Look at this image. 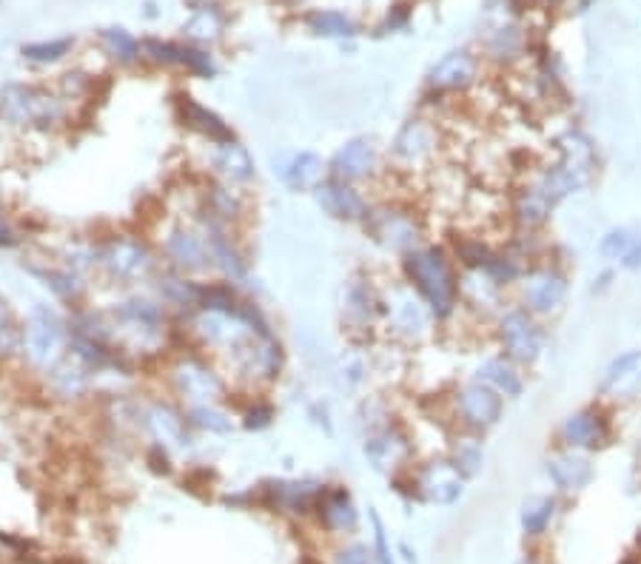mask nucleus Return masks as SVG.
<instances>
[{"mask_svg":"<svg viewBox=\"0 0 641 564\" xmlns=\"http://www.w3.org/2000/svg\"><path fill=\"white\" fill-rule=\"evenodd\" d=\"M405 268H407V277H411L414 285L422 291V297L431 302L433 314L436 316L450 314V308H454L456 302V282L442 251L436 249L411 251L405 259Z\"/></svg>","mask_w":641,"mask_h":564,"instance_id":"nucleus-1","label":"nucleus"},{"mask_svg":"<svg viewBox=\"0 0 641 564\" xmlns=\"http://www.w3.org/2000/svg\"><path fill=\"white\" fill-rule=\"evenodd\" d=\"M194 331L200 339L211 345L217 351L237 354L245 348L257 334H266V325H254L251 314H242L240 308L234 311H220V308H202L194 316Z\"/></svg>","mask_w":641,"mask_h":564,"instance_id":"nucleus-2","label":"nucleus"},{"mask_svg":"<svg viewBox=\"0 0 641 564\" xmlns=\"http://www.w3.org/2000/svg\"><path fill=\"white\" fill-rule=\"evenodd\" d=\"M0 118L12 126H49L61 118V106L35 86L9 83L0 89Z\"/></svg>","mask_w":641,"mask_h":564,"instance_id":"nucleus-3","label":"nucleus"},{"mask_svg":"<svg viewBox=\"0 0 641 564\" xmlns=\"http://www.w3.org/2000/svg\"><path fill=\"white\" fill-rule=\"evenodd\" d=\"M63 328L61 323L46 308H37L32 316H29L26 334H23V345L26 354L35 365L40 368H52L54 363L63 359Z\"/></svg>","mask_w":641,"mask_h":564,"instance_id":"nucleus-4","label":"nucleus"},{"mask_svg":"<svg viewBox=\"0 0 641 564\" xmlns=\"http://www.w3.org/2000/svg\"><path fill=\"white\" fill-rule=\"evenodd\" d=\"M100 263L106 266V271L114 280L135 282L152 271L154 259H152V251L145 249L140 240H114L106 245L103 254H100Z\"/></svg>","mask_w":641,"mask_h":564,"instance_id":"nucleus-5","label":"nucleus"},{"mask_svg":"<svg viewBox=\"0 0 641 564\" xmlns=\"http://www.w3.org/2000/svg\"><path fill=\"white\" fill-rule=\"evenodd\" d=\"M174 385H177L180 394L194 402V405H211L223 396V380L217 376L209 365L197 363V359H183V363L174 368Z\"/></svg>","mask_w":641,"mask_h":564,"instance_id":"nucleus-6","label":"nucleus"},{"mask_svg":"<svg viewBox=\"0 0 641 564\" xmlns=\"http://www.w3.org/2000/svg\"><path fill=\"white\" fill-rule=\"evenodd\" d=\"M462 479L464 476L459 473L454 462H431V465L419 470L416 487L419 494L433 504H454L464 490Z\"/></svg>","mask_w":641,"mask_h":564,"instance_id":"nucleus-7","label":"nucleus"},{"mask_svg":"<svg viewBox=\"0 0 641 564\" xmlns=\"http://www.w3.org/2000/svg\"><path fill=\"white\" fill-rule=\"evenodd\" d=\"M459 413L471 428H490L502 416V399L493 388L476 382L459 390Z\"/></svg>","mask_w":641,"mask_h":564,"instance_id":"nucleus-8","label":"nucleus"},{"mask_svg":"<svg viewBox=\"0 0 641 564\" xmlns=\"http://www.w3.org/2000/svg\"><path fill=\"white\" fill-rule=\"evenodd\" d=\"M371 234L388 251H411L419 242V225L407 214L380 211L371 223Z\"/></svg>","mask_w":641,"mask_h":564,"instance_id":"nucleus-9","label":"nucleus"},{"mask_svg":"<svg viewBox=\"0 0 641 564\" xmlns=\"http://www.w3.org/2000/svg\"><path fill=\"white\" fill-rule=\"evenodd\" d=\"M316 200H319V206H323L331 217H337V220H362V217H368V206H366V200H362V194L342 180L319 183Z\"/></svg>","mask_w":641,"mask_h":564,"instance_id":"nucleus-10","label":"nucleus"},{"mask_svg":"<svg viewBox=\"0 0 641 564\" xmlns=\"http://www.w3.org/2000/svg\"><path fill=\"white\" fill-rule=\"evenodd\" d=\"M502 339H505L507 354L522 359V363H530V359H536L538 348H542L538 331L528 320V314H524V311H511V314L502 316Z\"/></svg>","mask_w":641,"mask_h":564,"instance_id":"nucleus-11","label":"nucleus"},{"mask_svg":"<svg viewBox=\"0 0 641 564\" xmlns=\"http://www.w3.org/2000/svg\"><path fill=\"white\" fill-rule=\"evenodd\" d=\"M174 106H177V118L183 120L185 128H194V132H200L202 137H209L214 143H228V140H234V132L223 123L220 114H214L211 109L206 106H200L194 97H188V94H177V100H174Z\"/></svg>","mask_w":641,"mask_h":564,"instance_id":"nucleus-12","label":"nucleus"},{"mask_svg":"<svg viewBox=\"0 0 641 564\" xmlns=\"http://www.w3.org/2000/svg\"><path fill=\"white\" fill-rule=\"evenodd\" d=\"M166 254L177 268L183 271H202L211 263V251L209 245L202 242V237H197L194 231L188 228H174L166 237Z\"/></svg>","mask_w":641,"mask_h":564,"instance_id":"nucleus-13","label":"nucleus"},{"mask_svg":"<svg viewBox=\"0 0 641 564\" xmlns=\"http://www.w3.org/2000/svg\"><path fill=\"white\" fill-rule=\"evenodd\" d=\"M325 175L323 157L314 151H297L285 163H280V180L291 192H316Z\"/></svg>","mask_w":641,"mask_h":564,"instance_id":"nucleus-14","label":"nucleus"},{"mask_svg":"<svg viewBox=\"0 0 641 564\" xmlns=\"http://www.w3.org/2000/svg\"><path fill=\"white\" fill-rule=\"evenodd\" d=\"M333 175L342 183H351V180H362L368 177L374 166H376V151H374V143L366 140V137H357L351 143H345V146L337 151L333 157Z\"/></svg>","mask_w":641,"mask_h":564,"instance_id":"nucleus-15","label":"nucleus"},{"mask_svg":"<svg viewBox=\"0 0 641 564\" xmlns=\"http://www.w3.org/2000/svg\"><path fill=\"white\" fill-rule=\"evenodd\" d=\"M145 425L157 437L160 445L168 447H188L192 445V437H188L185 419L171 408V405L154 402L149 411H145Z\"/></svg>","mask_w":641,"mask_h":564,"instance_id":"nucleus-16","label":"nucleus"},{"mask_svg":"<svg viewBox=\"0 0 641 564\" xmlns=\"http://www.w3.org/2000/svg\"><path fill=\"white\" fill-rule=\"evenodd\" d=\"M433 149H436V128L428 126L425 120L405 123L402 132L397 135V143H393V151H397V157L405 163L428 160Z\"/></svg>","mask_w":641,"mask_h":564,"instance_id":"nucleus-17","label":"nucleus"},{"mask_svg":"<svg viewBox=\"0 0 641 564\" xmlns=\"http://www.w3.org/2000/svg\"><path fill=\"white\" fill-rule=\"evenodd\" d=\"M473 78H476V61L468 52H450L431 69V86L445 92L464 89V86L473 83Z\"/></svg>","mask_w":641,"mask_h":564,"instance_id":"nucleus-18","label":"nucleus"},{"mask_svg":"<svg viewBox=\"0 0 641 564\" xmlns=\"http://www.w3.org/2000/svg\"><path fill=\"white\" fill-rule=\"evenodd\" d=\"M407 451H411V445H407L405 433H399L397 428H385L366 442V456L376 470H393L397 465H402Z\"/></svg>","mask_w":641,"mask_h":564,"instance_id":"nucleus-19","label":"nucleus"},{"mask_svg":"<svg viewBox=\"0 0 641 564\" xmlns=\"http://www.w3.org/2000/svg\"><path fill=\"white\" fill-rule=\"evenodd\" d=\"M564 291H567V282L562 274L556 271H538L528 280L524 285V302L538 311V314H547V311H556L564 299Z\"/></svg>","mask_w":641,"mask_h":564,"instance_id":"nucleus-20","label":"nucleus"},{"mask_svg":"<svg viewBox=\"0 0 641 564\" xmlns=\"http://www.w3.org/2000/svg\"><path fill=\"white\" fill-rule=\"evenodd\" d=\"M211 166L231 183H249L254 177V160L251 154L240 146L237 140L217 143V149L211 151Z\"/></svg>","mask_w":641,"mask_h":564,"instance_id":"nucleus-21","label":"nucleus"},{"mask_svg":"<svg viewBox=\"0 0 641 564\" xmlns=\"http://www.w3.org/2000/svg\"><path fill=\"white\" fill-rule=\"evenodd\" d=\"M89 373L92 368L83 363V359H78L75 354L61 359V363H54L49 368V382L54 388V394L57 396H63V399H75L80 396L86 388H89Z\"/></svg>","mask_w":641,"mask_h":564,"instance_id":"nucleus-22","label":"nucleus"},{"mask_svg":"<svg viewBox=\"0 0 641 564\" xmlns=\"http://www.w3.org/2000/svg\"><path fill=\"white\" fill-rule=\"evenodd\" d=\"M390 323L397 331L407 337H419L425 334L431 325V314L425 311V306L407 291H397L393 297V308H390Z\"/></svg>","mask_w":641,"mask_h":564,"instance_id":"nucleus-23","label":"nucleus"},{"mask_svg":"<svg viewBox=\"0 0 641 564\" xmlns=\"http://www.w3.org/2000/svg\"><path fill=\"white\" fill-rule=\"evenodd\" d=\"M118 316L143 339L157 337L160 328H163V311H160V306H154V302H149V299L123 302V306L118 308Z\"/></svg>","mask_w":641,"mask_h":564,"instance_id":"nucleus-24","label":"nucleus"},{"mask_svg":"<svg viewBox=\"0 0 641 564\" xmlns=\"http://www.w3.org/2000/svg\"><path fill=\"white\" fill-rule=\"evenodd\" d=\"M547 473H550V479L556 482V487H562V490H581L593 479L590 462L581 456H573V454L553 456L547 462Z\"/></svg>","mask_w":641,"mask_h":564,"instance_id":"nucleus-25","label":"nucleus"},{"mask_svg":"<svg viewBox=\"0 0 641 564\" xmlns=\"http://www.w3.org/2000/svg\"><path fill=\"white\" fill-rule=\"evenodd\" d=\"M638 385H641V354L633 351V354L619 356L607 371L604 388L613 390L616 396H633Z\"/></svg>","mask_w":641,"mask_h":564,"instance_id":"nucleus-26","label":"nucleus"},{"mask_svg":"<svg viewBox=\"0 0 641 564\" xmlns=\"http://www.w3.org/2000/svg\"><path fill=\"white\" fill-rule=\"evenodd\" d=\"M319 513H323V522L331 530H340V533H351L359 522L354 502L345 490H333V494H328L323 502H319Z\"/></svg>","mask_w":641,"mask_h":564,"instance_id":"nucleus-27","label":"nucleus"},{"mask_svg":"<svg viewBox=\"0 0 641 564\" xmlns=\"http://www.w3.org/2000/svg\"><path fill=\"white\" fill-rule=\"evenodd\" d=\"M564 439L573 447H593L604 439V422L602 416H596L590 411H581L576 416H571L564 422Z\"/></svg>","mask_w":641,"mask_h":564,"instance_id":"nucleus-28","label":"nucleus"},{"mask_svg":"<svg viewBox=\"0 0 641 564\" xmlns=\"http://www.w3.org/2000/svg\"><path fill=\"white\" fill-rule=\"evenodd\" d=\"M209 251H211V259H217V263L223 266V271L228 274L231 280H242L245 277V263H242V257L234 251V245H231V240L226 237V231L211 223L209 225Z\"/></svg>","mask_w":641,"mask_h":564,"instance_id":"nucleus-29","label":"nucleus"},{"mask_svg":"<svg viewBox=\"0 0 641 564\" xmlns=\"http://www.w3.org/2000/svg\"><path fill=\"white\" fill-rule=\"evenodd\" d=\"M223 12L217 6H200L194 9L192 18L185 20L183 32L188 40H197V43H209V40H217L223 32Z\"/></svg>","mask_w":641,"mask_h":564,"instance_id":"nucleus-30","label":"nucleus"},{"mask_svg":"<svg viewBox=\"0 0 641 564\" xmlns=\"http://www.w3.org/2000/svg\"><path fill=\"white\" fill-rule=\"evenodd\" d=\"M308 26L316 35L325 37H354L357 35V23L351 18H345L337 9H319L308 14Z\"/></svg>","mask_w":641,"mask_h":564,"instance_id":"nucleus-31","label":"nucleus"},{"mask_svg":"<svg viewBox=\"0 0 641 564\" xmlns=\"http://www.w3.org/2000/svg\"><path fill=\"white\" fill-rule=\"evenodd\" d=\"M319 494L316 485L311 482H280L271 487V496L274 502L280 504V508H288V511H302L308 508L311 499Z\"/></svg>","mask_w":641,"mask_h":564,"instance_id":"nucleus-32","label":"nucleus"},{"mask_svg":"<svg viewBox=\"0 0 641 564\" xmlns=\"http://www.w3.org/2000/svg\"><path fill=\"white\" fill-rule=\"evenodd\" d=\"M553 513H556V502H553L550 496L528 499V502H524V508H522V527H524V533H530V536L545 533Z\"/></svg>","mask_w":641,"mask_h":564,"instance_id":"nucleus-33","label":"nucleus"},{"mask_svg":"<svg viewBox=\"0 0 641 564\" xmlns=\"http://www.w3.org/2000/svg\"><path fill=\"white\" fill-rule=\"evenodd\" d=\"M479 376L493 385L497 390H502L505 396H519L522 394V380H519V373L505 363V359H490V363L482 365V371H479Z\"/></svg>","mask_w":641,"mask_h":564,"instance_id":"nucleus-34","label":"nucleus"},{"mask_svg":"<svg viewBox=\"0 0 641 564\" xmlns=\"http://www.w3.org/2000/svg\"><path fill=\"white\" fill-rule=\"evenodd\" d=\"M100 40H103L106 52L114 57V61H120V63H135L137 57H140V43L131 37L123 26H109V29H103Z\"/></svg>","mask_w":641,"mask_h":564,"instance_id":"nucleus-35","label":"nucleus"},{"mask_svg":"<svg viewBox=\"0 0 641 564\" xmlns=\"http://www.w3.org/2000/svg\"><path fill=\"white\" fill-rule=\"evenodd\" d=\"M75 46V40L71 37H57V40H46V43H29L23 46V57L26 61H35V63H54L66 57Z\"/></svg>","mask_w":641,"mask_h":564,"instance_id":"nucleus-36","label":"nucleus"},{"mask_svg":"<svg viewBox=\"0 0 641 564\" xmlns=\"http://www.w3.org/2000/svg\"><path fill=\"white\" fill-rule=\"evenodd\" d=\"M454 465L459 468L462 476H476L479 470H482V465H485L482 447H479L476 442H471V439L459 442L456 451H454Z\"/></svg>","mask_w":641,"mask_h":564,"instance_id":"nucleus-37","label":"nucleus"},{"mask_svg":"<svg viewBox=\"0 0 641 564\" xmlns=\"http://www.w3.org/2000/svg\"><path fill=\"white\" fill-rule=\"evenodd\" d=\"M547 200L536 192V188H530L528 194H522L519 200V206H516V214H519V220L524 225H536V223H542L545 220V214H547Z\"/></svg>","mask_w":641,"mask_h":564,"instance_id":"nucleus-38","label":"nucleus"},{"mask_svg":"<svg viewBox=\"0 0 641 564\" xmlns=\"http://www.w3.org/2000/svg\"><path fill=\"white\" fill-rule=\"evenodd\" d=\"M160 288H163L166 299L177 302V306H194L202 297V285L188 282V280H166Z\"/></svg>","mask_w":641,"mask_h":564,"instance_id":"nucleus-39","label":"nucleus"},{"mask_svg":"<svg viewBox=\"0 0 641 564\" xmlns=\"http://www.w3.org/2000/svg\"><path fill=\"white\" fill-rule=\"evenodd\" d=\"M192 419H194V425L206 428L211 433H228L231 430V419L223 411H217L214 405H194Z\"/></svg>","mask_w":641,"mask_h":564,"instance_id":"nucleus-40","label":"nucleus"},{"mask_svg":"<svg viewBox=\"0 0 641 564\" xmlns=\"http://www.w3.org/2000/svg\"><path fill=\"white\" fill-rule=\"evenodd\" d=\"M183 49L185 46H174V43H163V40H145V52H149L157 63H166V66H183Z\"/></svg>","mask_w":641,"mask_h":564,"instance_id":"nucleus-41","label":"nucleus"},{"mask_svg":"<svg viewBox=\"0 0 641 564\" xmlns=\"http://www.w3.org/2000/svg\"><path fill=\"white\" fill-rule=\"evenodd\" d=\"M43 280H46V285L61 297H78V291H80V282L71 271H49V274H43Z\"/></svg>","mask_w":641,"mask_h":564,"instance_id":"nucleus-42","label":"nucleus"},{"mask_svg":"<svg viewBox=\"0 0 641 564\" xmlns=\"http://www.w3.org/2000/svg\"><path fill=\"white\" fill-rule=\"evenodd\" d=\"M183 66L192 69L194 75L200 78H211L214 75V63L206 52H197V49H183Z\"/></svg>","mask_w":641,"mask_h":564,"instance_id":"nucleus-43","label":"nucleus"},{"mask_svg":"<svg viewBox=\"0 0 641 564\" xmlns=\"http://www.w3.org/2000/svg\"><path fill=\"white\" fill-rule=\"evenodd\" d=\"M628 251H630V231L628 228L610 231V234L602 240V254L604 257H619V254H628Z\"/></svg>","mask_w":641,"mask_h":564,"instance_id":"nucleus-44","label":"nucleus"},{"mask_svg":"<svg viewBox=\"0 0 641 564\" xmlns=\"http://www.w3.org/2000/svg\"><path fill=\"white\" fill-rule=\"evenodd\" d=\"M371 522H374V553H376V561L380 564H393V553L388 547V536H385V527H382V519L371 513Z\"/></svg>","mask_w":641,"mask_h":564,"instance_id":"nucleus-45","label":"nucleus"},{"mask_svg":"<svg viewBox=\"0 0 641 564\" xmlns=\"http://www.w3.org/2000/svg\"><path fill=\"white\" fill-rule=\"evenodd\" d=\"M211 208L214 214H220V217H234L240 214V202L237 197L228 192V188H214L211 192Z\"/></svg>","mask_w":641,"mask_h":564,"instance_id":"nucleus-46","label":"nucleus"},{"mask_svg":"<svg viewBox=\"0 0 641 564\" xmlns=\"http://www.w3.org/2000/svg\"><path fill=\"white\" fill-rule=\"evenodd\" d=\"M271 419H274V408H271V405H268V402H257L254 408L245 413V428L262 430V428L271 425Z\"/></svg>","mask_w":641,"mask_h":564,"instance_id":"nucleus-47","label":"nucleus"},{"mask_svg":"<svg viewBox=\"0 0 641 564\" xmlns=\"http://www.w3.org/2000/svg\"><path fill=\"white\" fill-rule=\"evenodd\" d=\"M337 564H374V559L366 544H351L337 553Z\"/></svg>","mask_w":641,"mask_h":564,"instance_id":"nucleus-48","label":"nucleus"},{"mask_svg":"<svg viewBox=\"0 0 641 564\" xmlns=\"http://www.w3.org/2000/svg\"><path fill=\"white\" fill-rule=\"evenodd\" d=\"M14 345H18V331H14L12 323L4 320V314H0V354L14 351Z\"/></svg>","mask_w":641,"mask_h":564,"instance_id":"nucleus-49","label":"nucleus"},{"mask_svg":"<svg viewBox=\"0 0 641 564\" xmlns=\"http://www.w3.org/2000/svg\"><path fill=\"white\" fill-rule=\"evenodd\" d=\"M149 462H154L152 468H154L157 473H168V456H166V451H163V445H154V447H152Z\"/></svg>","mask_w":641,"mask_h":564,"instance_id":"nucleus-50","label":"nucleus"},{"mask_svg":"<svg viewBox=\"0 0 641 564\" xmlns=\"http://www.w3.org/2000/svg\"><path fill=\"white\" fill-rule=\"evenodd\" d=\"M624 268H630V271L641 268V242L636 245V249H630L628 254H624Z\"/></svg>","mask_w":641,"mask_h":564,"instance_id":"nucleus-51","label":"nucleus"},{"mask_svg":"<svg viewBox=\"0 0 641 564\" xmlns=\"http://www.w3.org/2000/svg\"><path fill=\"white\" fill-rule=\"evenodd\" d=\"M0 245H14V234L4 225V220H0Z\"/></svg>","mask_w":641,"mask_h":564,"instance_id":"nucleus-52","label":"nucleus"},{"mask_svg":"<svg viewBox=\"0 0 641 564\" xmlns=\"http://www.w3.org/2000/svg\"><path fill=\"white\" fill-rule=\"evenodd\" d=\"M0 314H4V299H0Z\"/></svg>","mask_w":641,"mask_h":564,"instance_id":"nucleus-53","label":"nucleus"}]
</instances>
